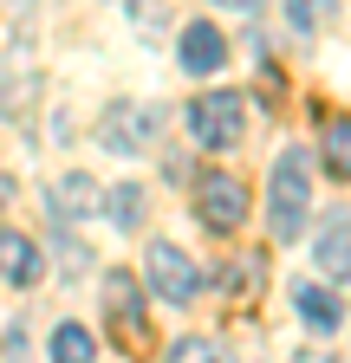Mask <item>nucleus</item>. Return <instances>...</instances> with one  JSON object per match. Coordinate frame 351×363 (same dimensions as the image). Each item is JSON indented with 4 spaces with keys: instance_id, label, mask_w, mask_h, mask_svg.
Here are the masks:
<instances>
[{
    "instance_id": "f257e3e1",
    "label": "nucleus",
    "mask_w": 351,
    "mask_h": 363,
    "mask_svg": "<svg viewBox=\"0 0 351 363\" xmlns=\"http://www.w3.org/2000/svg\"><path fill=\"white\" fill-rule=\"evenodd\" d=\"M306 201H313V175H306V150H286L274 162V189H267V214H274V234L299 240L306 227Z\"/></svg>"
},
{
    "instance_id": "f03ea898",
    "label": "nucleus",
    "mask_w": 351,
    "mask_h": 363,
    "mask_svg": "<svg viewBox=\"0 0 351 363\" xmlns=\"http://www.w3.org/2000/svg\"><path fill=\"white\" fill-rule=\"evenodd\" d=\"M189 136L195 150H234L247 136V98L241 91H208V98L189 104Z\"/></svg>"
},
{
    "instance_id": "7ed1b4c3",
    "label": "nucleus",
    "mask_w": 351,
    "mask_h": 363,
    "mask_svg": "<svg viewBox=\"0 0 351 363\" xmlns=\"http://www.w3.org/2000/svg\"><path fill=\"white\" fill-rule=\"evenodd\" d=\"M195 214H202V227H215V234H234V227L247 220V189L234 175L208 169V175H195Z\"/></svg>"
},
{
    "instance_id": "20e7f679",
    "label": "nucleus",
    "mask_w": 351,
    "mask_h": 363,
    "mask_svg": "<svg viewBox=\"0 0 351 363\" xmlns=\"http://www.w3.org/2000/svg\"><path fill=\"white\" fill-rule=\"evenodd\" d=\"M150 136H156V111H150V104H137V98L104 104V117H98V143H104L111 156H137Z\"/></svg>"
},
{
    "instance_id": "39448f33",
    "label": "nucleus",
    "mask_w": 351,
    "mask_h": 363,
    "mask_svg": "<svg viewBox=\"0 0 351 363\" xmlns=\"http://www.w3.org/2000/svg\"><path fill=\"white\" fill-rule=\"evenodd\" d=\"M144 272H150V286H156V298H163V305H189V298L202 292V272H195V259H189L183 247H169V240H156V247H150Z\"/></svg>"
},
{
    "instance_id": "423d86ee",
    "label": "nucleus",
    "mask_w": 351,
    "mask_h": 363,
    "mask_svg": "<svg viewBox=\"0 0 351 363\" xmlns=\"http://www.w3.org/2000/svg\"><path fill=\"white\" fill-rule=\"evenodd\" d=\"M104 311H111V331L124 350H144L150 344V325H144V311H137V279L130 272H111L104 279Z\"/></svg>"
},
{
    "instance_id": "0eeeda50",
    "label": "nucleus",
    "mask_w": 351,
    "mask_h": 363,
    "mask_svg": "<svg viewBox=\"0 0 351 363\" xmlns=\"http://www.w3.org/2000/svg\"><path fill=\"white\" fill-rule=\"evenodd\" d=\"M176 59H183V72H222L228 65V39L208 20H195V26H183V52Z\"/></svg>"
},
{
    "instance_id": "6e6552de",
    "label": "nucleus",
    "mask_w": 351,
    "mask_h": 363,
    "mask_svg": "<svg viewBox=\"0 0 351 363\" xmlns=\"http://www.w3.org/2000/svg\"><path fill=\"white\" fill-rule=\"evenodd\" d=\"M0 272H7L14 286H39V247L14 227H0Z\"/></svg>"
},
{
    "instance_id": "1a4fd4ad",
    "label": "nucleus",
    "mask_w": 351,
    "mask_h": 363,
    "mask_svg": "<svg viewBox=\"0 0 351 363\" xmlns=\"http://www.w3.org/2000/svg\"><path fill=\"white\" fill-rule=\"evenodd\" d=\"M293 305H299V318H306L313 331H338V325H345V305H338L325 286H299V292H293Z\"/></svg>"
},
{
    "instance_id": "9d476101",
    "label": "nucleus",
    "mask_w": 351,
    "mask_h": 363,
    "mask_svg": "<svg viewBox=\"0 0 351 363\" xmlns=\"http://www.w3.org/2000/svg\"><path fill=\"white\" fill-rule=\"evenodd\" d=\"M319 266H325V272H351V220H345V214L325 220V234H319Z\"/></svg>"
},
{
    "instance_id": "9b49d317",
    "label": "nucleus",
    "mask_w": 351,
    "mask_h": 363,
    "mask_svg": "<svg viewBox=\"0 0 351 363\" xmlns=\"http://www.w3.org/2000/svg\"><path fill=\"white\" fill-rule=\"evenodd\" d=\"M92 357H98V344H92L85 325H59L53 331V363H92Z\"/></svg>"
},
{
    "instance_id": "f8f14e48",
    "label": "nucleus",
    "mask_w": 351,
    "mask_h": 363,
    "mask_svg": "<svg viewBox=\"0 0 351 363\" xmlns=\"http://www.w3.org/2000/svg\"><path fill=\"white\" fill-rule=\"evenodd\" d=\"M325 169L338 182H351V117H332L325 123Z\"/></svg>"
},
{
    "instance_id": "ddd939ff",
    "label": "nucleus",
    "mask_w": 351,
    "mask_h": 363,
    "mask_svg": "<svg viewBox=\"0 0 351 363\" xmlns=\"http://www.w3.org/2000/svg\"><path fill=\"white\" fill-rule=\"evenodd\" d=\"M332 13H338V0H286L293 33H325V26H332Z\"/></svg>"
},
{
    "instance_id": "4468645a",
    "label": "nucleus",
    "mask_w": 351,
    "mask_h": 363,
    "mask_svg": "<svg viewBox=\"0 0 351 363\" xmlns=\"http://www.w3.org/2000/svg\"><path fill=\"white\" fill-rule=\"evenodd\" d=\"M98 208V189H92V175H65L59 182V214L72 220V214H92Z\"/></svg>"
},
{
    "instance_id": "2eb2a0df",
    "label": "nucleus",
    "mask_w": 351,
    "mask_h": 363,
    "mask_svg": "<svg viewBox=\"0 0 351 363\" xmlns=\"http://www.w3.org/2000/svg\"><path fill=\"white\" fill-rule=\"evenodd\" d=\"M169 363H234V357L222 344H208V337H183V344L169 350Z\"/></svg>"
},
{
    "instance_id": "dca6fc26",
    "label": "nucleus",
    "mask_w": 351,
    "mask_h": 363,
    "mask_svg": "<svg viewBox=\"0 0 351 363\" xmlns=\"http://www.w3.org/2000/svg\"><path fill=\"white\" fill-rule=\"evenodd\" d=\"M144 208H150V201H144V189H117V195H111V220H117V227H137V220H144Z\"/></svg>"
},
{
    "instance_id": "f3484780",
    "label": "nucleus",
    "mask_w": 351,
    "mask_h": 363,
    "mask_svg": "<svg viewBox=\"0 0 351 363\" xmlns=\"http://www.w3.org/2000/svg\"><path fill=\"white\" fill-rule=\"evenodd\" d=\"M228 286H234V292H241V286L254 292V286H260V259H234V266H228Z\"/></svg>"
},
{
    "instance_id": "a211bd4d",
    "label": "nucleus",
    "mask_w": 351,
    "mask_h": 363,
    "mask_svg": "<svg viewBox=\"0 0 351 363\" xmlns=\"http://www.w3.org/2000/svg\"><path fill=\"white\" fill-rule=\"evenodd\" d=\"M299 363H332V357L325 350H299Z\"/></svg>"
},
{
    "instance_id": "6ab92c4d",
    "label": "nucleus",
    "mask_w": 351,
    "mask_h": 363,
    "mask_svg": "<svg viewBox=\"0 0 351 363\" xmlns=\"http://www.w3.org/2000/svg\"><path fill=\"white\" fill-rule=\"evenodd\" d=\"M222 7H254V0H222Z\"/></svg>"
}]
</instances>
